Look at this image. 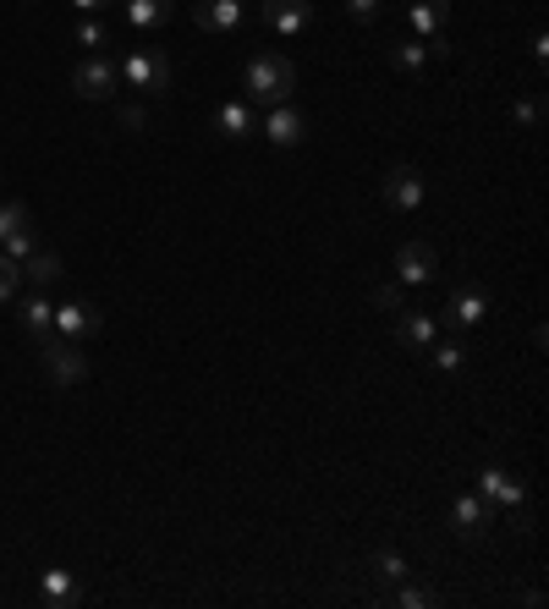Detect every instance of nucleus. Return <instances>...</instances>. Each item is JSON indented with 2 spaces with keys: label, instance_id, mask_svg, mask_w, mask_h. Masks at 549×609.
<instances>
[{
  "label": "nucleus",
  "instance_id": "1",
  "mask_svg": "<svg viewBox=\"0 0 549 609\" xmlns=\"http://www.w3.org/2000/svg\"><path fill=\"white\" fill-rule=\"evenodd\" d=\"M242 82H247V105L258 111H274V105H292V89H297V66L286 61V55H274V50H264V55H253L247 66H242Z\"/></svg>",
  "mask_w": 549,
  "mask_h": 609
},
{
  "label": "nucleus",
  "instance_id": "2",
  "mask_svg": "<svg viewBox=\"0 0 549 609\" xmlns=\"http://www.w3.org/2000/svg\"><path fill=\"white\" fill-rule=\"evenodd\" d=\"M116 66H122V82H127V89H138V94H149V100H165V94H170V61H165V50L138 44V50L122 55Z\"/></svg>",
  "mask_w": 549,
  "mask_h": 609
},
{
  "label": "nucleus",
  "instance_id": "3",
  "mask_svg": "<svg viewBox=\"0 0 549 609\" xmlns=\"http://www.w3.org/2000/svg\"><path fill=\"white\" fill-rule=\"evenodd\" d=\"M39 363H44V374H50L55 390H72V385L88 379V358L77 352V340H61L55 329L39 340Z\"/></svg>",
  "mask_w": 549,
  "mask_h": 609
},
{
  "label": "nucleus",
  "instance_id": "4",
  "mask_svg": "<svg viewBox=\"0 0 549 609\" xmlns=\"http://www.w3.org/2000/svg\"><path fill=\"white\" fill-rule=\"evenodd\" d=\"M72 89H77V100L100 105V100H111V94L122 89V66H116L111 55H82V61L72 66Z\"/></svg>",
  "mask_w": 549,
  "mask_h": 609
},
{
  "label": "nucleus",
  "instance_id": "5",
  "mask_svg": "<svg viewBox=\"0 0 549 609\" xmlns=\"http://www.w3.org/2000/svg\"><path fill=\"white\" fill-rule=\"evenodd\" d=\"M380 193H385V209L412 215V209H423L429 182H423V170H412V165H391V170H385V182H380Z\"/></svg>",
  "mask_w": 549,
  "mask_h": 609
},
{
  "label": "nucleus",
  "instance_id": "6",
  "mask_svg": "<svg viewBox=\"0 0 549 609\" xmlns=\"http://www.w3.org/2000/svg\"><path fill=\"white\" fill-rule=\"evenodd\" d=\"M100 308L94 302H82V297H72V302H55V335L61 340H88V335H100Z\"/></svg>",
  "mask_w": 549,
  "mask_h": 609
},
{
  "label": "nucleus",
  "instance_id": "7",
  "mask_svg": "<svg viewBox=\"0 0 549 609\" xmlns=\"http://www.w3.org/2000/svg\"><path fill=\"white\" fill-rule=\"evenodd\" d=\"M258 7H264V23L281 39H297L314 23V0H258Z\"/></svg>",
  "mask_w": 549,
  "mask_h": 609
},
{
  "label": "nucleus",
  "instance_id": "8",
  "mask_svg": "<svg viewBox=\"0 0 549 609\" xmlns=\"http://www.w3.org/2000/svg\"><path fill=\"white\" fill-rule=\"evenodd\" d=\"M396 275H401V286H429L439 275V252L429 242H407L396 252Z\"/></svg>",
  "mask_w": 549,
  "mask_h": 609
},
{
  "label": "nucleus",
  "instance_id": "9",
  "mask_svg": "<svg viewBox=\"0 0 549 609\" xmlns=\"http://www.w3.org/2000/svg\"><path fill=\"white\" fill-rule=\"evenodd\" d=\"M170 12H176V0H122V17H127V28H132L138 39L159 34V28L170 23Z\"/></svg>",
  "mask_w": 549,
  "mask_h": 609
},
{
  "label": "nucleus",
  "instance_id": "10",
  "mask_svg": "<svg viewBox=\"0 0 549 609\" xmlns=\"http://www.w3.org/2000/svg\"><path fill=\"white\" fill-rule=\"evenodd\" d=\"M264 138H269L274 148H297V143L308 138V121H303V111H297V105H274V111L264 116Z\"/></svg>",
  "mask_w": 549,
  "mask_h": 609
},
{
  "label": "nucleus",
  "instance_id": "11",
  "mask_svg": "<svg viewBox=\"0 0 549 609\" xmlns=\"http://www.w3.org/2000/svg\"><path fill=\"white\" fill-rule=\"evenodd\" d=\"M473 489H478V494H484L489 505H500V510H516V505L527 500V489H522V483H516V478H511L506 467H484Z\"/></svg>",
  "mask_w": 549,
  "mask_h": 609
},
{
  "label": "nucleus",
  "instance_id": "12",
  "mask_svg": "<svg viewBox=\"0 0 549 609\" xmlns=\"http://www.w3.org/2000/svg\"><path fill=\"white\" fill-rule=\"evenodd\" d=\"M242 17H247L242 0H199V7H193V23L209 28V34H237Z\"/></svg>",
  "mask_w": 549,
  "mask_h": 609
},
{
  "label": "nucleus",
  "instance_id": "13",
  "mask_svg": "<svg viewBox=\"0 0 549 609\" xmlns=\"http://www.w3.org/2000/svg\"><path fill=\"white\" fill-rule=\"evenodd\" d=\"M450 521H456V533H462V539H478V533L489 528V500H484L478 489H473V494H456Z\"/></svg>",
  "mask_w": 549,
  "mask_h": 609
},
{
  "label": "nucleus",
  "instance_id": "14",
  "mask_svg": "<svg viewBox=\"0 0 549 609\" xmlns=\"http://www.w3.org/2000/svg\"><path fill=\"white\" fill-rule=\"evenodd\" d=\"M396 340H401V346H412V352H429V346L439 340V319H434V313H418V308H401Z\"/></svg>",
  "mask_w": 549,
  "mask_h": 609
},
{
  "label": "nucleus",
  "instance_id": "15",
  "mask_svg": "<svg viewBox=\"0 0 549 609\" xmlns=\"http://www.w3.org/2000/svg\"><path fill=\"white\" fill-rule=\"evenodd\" d=\"M39 598H44L50 609H72V604L82 598V587H77V576H72V571L44 566V571H39Z\"/></svg>",
  "mask_w": 549,
  "mask_h": 609
},
{
  "label": "nucleus",
  "instance_id": "16",
  "mask_svg": "<svg viewBox=\"0 0 549 609\" xmlns=\"http://www.w3.org/2000/svg\"><path fill=\"white\" fill-rule=\"evenodd\" d=\"M456 329H473V324H484L489 319V297L478 291V286H462V291H456L450 297V313H445Z\"/></svg>",
  "mask_w": 549,
  "mask_h": 609
},
{
  "label": "nucleus",
  "instance_id": "17",
  "mask_svg": "<svg viewBox=\"0 0 549 609\" xmlns=\"http://www.w3.org/2000/svg\"><path fill=\"white\" fill-rule=\"evenodd\" d=\"M445 17H450V0H412V12H407V23H412L418 39H439Z\"/></svg>",
  "mask_w": 549,
  "mask_h": 609
},
{
  "label": "nucleus",
  "instance_id": "18",
  "mask_svg": "<svg viewBox=\"0 0 549 609\" xmlns=\"http://www.w3.org/2000/svg\"><path fill=\"white\" fill-rule=\"evenodd\" d=\"M385 61L401 72V77H418L423 66H429V39H396V44H385Z\"/></svg>",
  "mask_w": 549,
  "mask_h": 609
},
{
  "label": "nucleus",
  "instance_id": "19",
  "mask_svg": "<svg viewBox=\"0 0 549 609\" xmlns=\"http://www.w3.org/2000/svg\"><path fill=\"white\" fill-rule=\"evenodd\" d=\"M17 319H23V329H28L34 340H44V335L55 329V302L34 291V297H23V308H17Z\"/></svg>",
  "mask_w": 549,
  "mask_h": 609
},
{
  "label": "nucleus",
  "instance_id": "20",
  "mask_svg": "<svg viewBox=\"0 0 549 609\" xmlns=\"http://www.w3.org/2000/svg\"><path fill=\"white\" fill-rule=\"evenodd\" d=\"M215 132H220V138H247V132H253V105H247V100H226V105L215 111Z\"/></svg>",
  "mask_w": 549,
  "mask_h": 609
},
{
  "label": "nucleus",
  "instance_id": "21",
  "mask_svg": "<svg viewBox=\"0 0 549 609\" xmlns=\"http://www.w3.org/2000/svg\"><path fill=\"white\" fill-rule=\"evenodd\" d=\"M23 270L34 275V286H55V281L66 275L61 252H50V247H34V258H23Z\"/></svg>",
  "mask_w": 549,
  "mask_h": 609
},
{
  "label": "nucleus",
  "instance_id": "22",
  "mask_svg": "<svg viewBox=\"0 0 549 609\" xmlns=\"http://www.w3.org/2000/svg\"><path fill=\"white\" fill-rule=\"evenodd\" d=\"M429 363H434L439 374H456V368L468 363V346H462V340H434V346H429Z\"/></svg>",
  "mask_w": 549,
  "mask_h": 609
},
{
  "label": "nucleus",
  "instance_id": "23",
  "mask_svg": "<svg viewBox=\"0 0 549 609\" xmlns=\"http://www.w3.org/2000/svg\"><path fill=\"white\" fill-rule=\"evenodd\" d=\"M34 247H39V231H34V220H28L23 231H12L7 242H0V252H7L12 264H23V258H34Z\"/></svg>",
  "mask_w": 549,
  "mask_h": 609
},
{
  "label": "nucleus",
  "instance_id": "24",
  "mask_svg": "<svg viewBox=\"0 0 549 609\" xmlns=\"http://www.w3.org/2000/svg\"><path fill=\"white\" fill-rule=\"evenodd\" d=\"M77 44H82L88 55H105V44H111V23L82 17V23H77Z\"/></svg>",
  "mask_w": 549,
  "mask_h": 609
},
{
  "label": "nucleus",
  "instance_id": "25",
  "mask_svg": "<svg viewBox=\"0 0 549 609\" xmlns=\"http://www.w3.org/2000/svg\"><path fill=\"white\" fill-rule=\"evenodd\" d=\"M374 571H380V582H407V576H412V566H407L396 549H380V555H374Z\"/></svg>",
  "mask_w": 549,
  "mask_h": 609
},
{
  "label": "nucleus",
  "instance_id": "26",
  "mask_svg": "<svg viewBox=\"0 0 549 609\" xmlns=\"http://www.w3.org/2000/svg\"><path fill=\"white\" fill-rule=\"evenodd\" d=\"M34 215H28V204H17V198H7V204H0V242H7L12 231H23Z\"/></svg>",
  "mask_w": 549,
  "mask_h": 609
},
{
  "label": "nucleus",
  "instance_id": "27",
  "mask_svg": "<svg viewBox=\"0 0 549 609\" xmlns=\"http://www.w3.org/2000/svg\"><path fill=\"white\" fill-rule=\"evenodd\" d=\"M374 308H385V313H401V308H407V286H401V281H391V286L380 281V286H374Z\"/></svg>",
  "mask_w": 549,
  "mask_h": 609
},
{
  "label": "nucleus",
  "instance_id": "28",
  "mask_svg": "<svg viewBox=\"0 0 549 609\" xmlns=\"http://www.w3.org/2000/svg\"><path fill=\"white\" fill-rule=\"evenodd\" d=\"M17 281H23V264H12V258L0 252V302H12V297H17Z\"/></svg>",
  "mask_w": 549,
  "mask_h": 609
},
{
  "label": "nucleus",
  "instance_id": "29",
  "mask_svg": "<svg viewBox=\"0 0 549 609\" xmlns=\"http://www.w3.org/2000/svg\"><path fill=\"white\" fill-rule=\"evenodd\" d=\"M341 7H346V17H352V23H374L385 0H341Z\"/></svg>",
  "mask_w": 549,
  "mask_h": 609
},
{
  "label": "nucleus",
  "instance_id": "30",
  "mask_svg": "<svg viewBox=\"0 0 549 609\" xmlns=\"http://www.w3.org/2000/svg\"><path fill=\"white\" fill-rule=\"evenodd\" d=\"M511 121H516V127H538V121H544V105H538V100H516V105H511Z\"/></svg>",
  "mask_w": 549,
  "mask_h": 609
},
{
  "label": "nucleus",
  "instance_id": "31",
  "mask_svg": "<svg viewBox=\"0 0 549 609\" xmlns=\"http://www.w3.org/2000/svg\"><path fill=\"white\" fill-rule=\"evenodd\" d=\"M396 604H407V609H429V604H434V593H429V587H401V593H396Z\"/></svg>",
  "mask_w": 549,
  "mask_h": 609
},
{
  "label": "nucleus",
  "instance_id": "32",
  "mask_svg": "<svg viewBox=\"0 0 549 609\" xmlns=\"http://www.w3.org/2000/svg\"><path fill=\"white\" fill-rule=\"evenodd\" d=\"M122 127L127 132H143V105H122Z\"/></svg>",
  "mask_w": 549,
  "mask_h": 609
},
{
  "label": "nucleus",
  "instance_id": "33",
  "mask_svg": "<svg viewBox=\"0 0 549 609\" xmlns=\"http://www.w3.org/2000/svg\"><path fill=\"white\" fill-rule=\"evenodd\" d=\"M72 7H77V12H116L122 0H72Z\"/></svg>",
  "mask_w": 549,
  "mask_h": 609
}]
</instances>
